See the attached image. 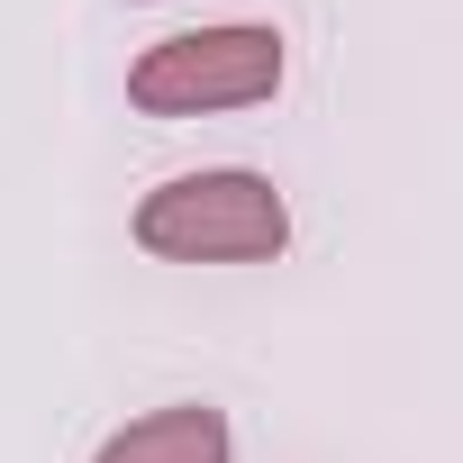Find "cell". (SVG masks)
<instances>
[{
  "label": "cell",
  "instance_id": "1",
  "mask_svg": "<svg viewBox=\"0 0 463 463\" xmlns=\"http://www.w3.org/2000/svg\"><path fill=\"white\" fill-rule=\"evenodd\" d=\"M137 246L164 264H264L291 246V209L264 173H182L146 191Z\"/></svg>",
  "mask_w": 463,
  "mask_h": 463
},
{
  "label": "cell",
  "instance_id": "3",
  "mask_svg": "<svg viewBox=\"0 0 463 463\" xmlns=\"http://www.w3.org/2000/svg\"><path fill=\"white\" fill-rule=\"evenodd\" d=\"M100 463H227V418L182 400V409H155L137 427H118L100 445Z\"/></svg>",
  "mask_w": 463,
  "mask_h": 463
},
{
  "label": "cell",
  "instance_id": "2",
  "mask_svg": "<svg viewBox=\"0 0 463 463\" xmlns=\"http://www.w3.org/2000/svg\"><path fill=\"white\" fill-rule=\"evenodd\" d=\"M282 91V37L273 28H200V37H164L137 55L128 100L155 118H200V109H255Z\"/></svg>",
  "mask_w": 463,
  "mask_h": 463
}]
</instances>
